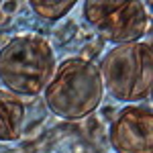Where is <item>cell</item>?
Here are the masks:
<instances>
[{"instance_id": "cell-2", "label": "cell", "mask_w": 153, "mask_h": 153, "mask_svg": "<svg viewBox=\"0 0 153 153\" xmlns=\"http://www.w3.org/2000/svg\"><path fill=\"white\" fill-rule=\"evenodd\" d=\"M55 68V51L41 35H16L0 47V82L16 96L41 94Z\"/></svg>"}, {"instance_id": "cell-8", "label": "cell", "mask_w": 153, "mask_h": 153, "mask_svg": "<svg viewBox=\"0 0 153 153\" xmlns=\"http://www.w3.org/2000/svg\"><path fill=\"white\" fill-rule=\"evenodd\" d=\"M16 2H4L2 6H0V10H4V12H12V10H16Z\"/></svg>"}, {"instance_id": "cell-3", "label": "cell", "mask_w": 153, "mask_h": 153, "mask_svg": "<svg viewBox=\"0 0 153 153\" xmlns=\"http://www.w3.org/2000/svg\"><path fill=\"white\" fill-rule=\"evenodd\" d=\"M104 90L120 102H141L151 96L153 88V51L149 43L135 41L114 45L106 51L100 65Z\"/></svg>"}, {"instance_id": "cell-6", "label": "cell", "mask_w": 153, "mask_h": 153, "mask_svg": "<svg viewBox=\"0 0 153 153\" xmlns=\"http://www.w3.org/2000/svg\"><path fill=\"white\" fill-rule=\"evenodd\" d=\"M25 102L21 96L0 90V141L10 143L21 139L25 127Z\"/></svg>"}, {"instance_id": "cell-5", "label": "cell", "mask_w": 153, "mask_h": 153, "mask_svg": "<svg viewBox=\"0 0 153 153\" xmlns=\"http://www.w3.org/2000/svg\"><path fill=\"white\" fill-rule=\"evenodd\" d=\"M108 139L117 153H153L151 106L127 104L112 120Z\"/></svg>"}, {"instance_id": "cell-7", "label": "cell", "mask_w": 153, "mask_h": 153, "mask_svg": "<svg viewBox=\"0 0 153 153\" xmlns=\"http://www.w3.org/2000/svg\"><path fill=\"white\" fill-rule=\"evenodd\" d=\"M29 6L45 21H59L76 6L74 0H31Z\"/></svg>"}, {"instance_id": "cell-4", "label": "cell", "mask_w": 153, "mask_h": 153, "mask_svg": "<svg viewBox=\"0 0 153 153\" xmlns=\"http://www.w3.org/2000/svg\"><path fill=\"white\" fill-rule=\"evenodd\" d=\"M84 16L106 41L117 45L141 41L149 27V12L143 2L123 0H88Z\"/></svg>"}, {"instance_id": "cell-1", "label": "cell", "mask_w": 153, "mask_h": 153, "mask_svg": "<svg viewBox=\"0 0 153 153\" xmlns=\"http://www.w3.org/2000/svg\"><path fill=\"white\" fill-rule=\"evenodd\" d=\"M45 104L63 120H82L90 117L104 98V84L98 65L82 57L61 61L43 90Z\"/></svg>"}]
</instances>
